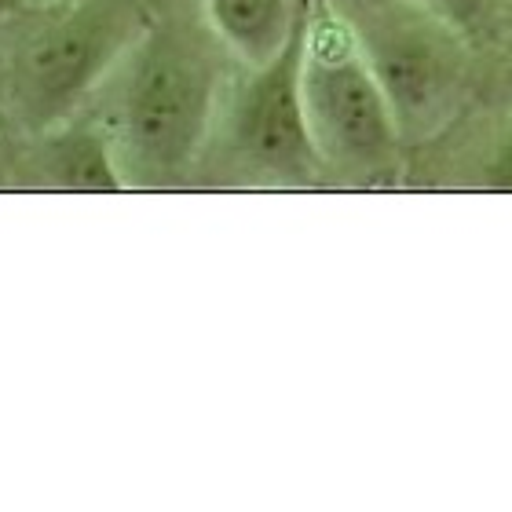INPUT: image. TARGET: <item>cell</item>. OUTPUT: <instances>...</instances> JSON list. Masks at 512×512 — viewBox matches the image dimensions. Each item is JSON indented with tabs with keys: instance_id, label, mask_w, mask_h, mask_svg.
Instances as JSON below:
<instances>
[{
	"instance_id": "cell-12",
	"label": "cell",
	"mask_w": 512,
	"mask_h": 512,
	"mask_svg": "<svg viewBox=\"0 0 512 512\" xmlns=\"http://www.w3.org/2000/svg\"><path fill=\"white\" fill-rule=\"evenodd\" d=\"M0 169H8V143H4V128H0Z\"/></svg>"
},
{
	"instance_id": "cell-7",
	"label": "cell",
	"mask_w": 512,
	"mask_h": 512,
	"mask_svg": "<svg viewBox=\"0 0 512 512\" xmlns=\"http://www.w3.org/2000/svg\"><path fill=\"white\" fill-rule=\"evenodd\" d=\"M205 26L238 66L275 63L297 37L308 0H202Z\"/></svg>"
},
{
	"instance_id": "cell-4",
	"label": "cell",
	"mask_w": 512,
	"mask_h": 512,
	"mask_svg": "<svg viewBox=\"0 0 512 512\" xmlns=\"http://www.w3.org/2000/svg\"><path fill=\"white\" fill-rule=\"evenodd\" d=\"M352 22L384 96L392 103L403 143H428L461 114L472 85L465 33L421 0H333Z\"/></svg>"
},
{
	"instance_id": "cell-1",
	"label": "cell",
	"mask_w": 512,
	"mask_h": 512,
	"mask_svg": "<svg viewBox=\"0 0 512 512\" xmlns=\"http://www.w3.org/2000/svg\"><path fill=\"white\" fill-rule=\"evenodd\" d=\"M213 44L180 26L150 22L99 88L107 110L96 121L114 143L128 191L183 180L209 150L224 99Z\"/></svg>"
},
{
	"instance_id": "cell-3",
	"label": "cell",
	"mask_w": 512,
	"mask_h": 512,
	"mask_svg": "<svg viewBox=\"0 0 512 512\" xmlns=\"http://www.w3.org/2000/svg\"><path fill=\"white\" fill-rule=\"evenodd\" d=\"M300 96L311 143L326 169L384 180L403 161V132L352 22L333 0H308Z\"/></svg>"
},
{
	"instance_id": "cell-11",
	"label": "cell",
	"mask_w": 512,
	"mask_h": 512,
	"mask_svg": "<svg viewBox=\"0 0 512 512\" xmlns=\"http://www.w3.org/2000/svg\"><path fill=\"white\" fill-rule=\"evenodd\" d=\"M30 8H59V4H70V0H26Z\"/></svg>"
},
{
	"instance_id": "cell-9",
	"label": "cell",
	"mask_w": 512,
	"mask_h": 512,
	"mask_svg": "<svg viewBox=\"0 0 512 512\" xmlns=\"http://www.w3.org/2000/svg\"><path fill=\"white\" fill-rule=\"evenodd\" d=\"M421 4L443 22H450L454 30H461L465 37L480 30L494 11V0H421Z\"/></svg>"
},
{
	"instance_id": "cell-2",
	"label": "cell",
	"mask_w": 512,
	"mask_h": 512,
	"mask_svg": "<svg viewBox=\"0 0 512 512\" xmlns=\"http://www.w3.org/2000/svg\"><path fill=\"white\" fill-rule=\"evenodd\" d=\"M150 22L143 0H70L37 8V22L8 48L4 103L30 136L77 118Z\"/></svg>"
},
{
	"instance_id": "cell-10",
	"label": "cell",
	"mask_w": 512,
	"mask_h": 512,
	"mask_svg": "<svg viewBox=\"0 0 512 512\" xmlns=\"http://www.w3.org/2000/svg\"><path fill=\"white\" fill-rule=\"evenodd\" d=\"M22 11H30V4H26V0H0V37L8 33L11 22H19Z\"/></svg>"
},
{
	"instance_id": "cell-6",
	"label": "cell",
	"mask_w": 512,
	"mask_h": 512,
	"mask_svg": "<svg viewBox=\"0 0 512 512\" xmlns=\"http://www.w3.org/2000/svg\"><path fill=\"white\" fill-rule=\"evenodd\" d=\"M33 143L22 154V172H30L37 187L66 194H125L118 154L107 128L96 118H70L44 132H33Z\"/></svg>"
},
{
	"instance_id": "cell-8",
	"label": "cell",
	"mask_w": 512,
	"mask_h": 512,
	"mask_svg": "<svg viewBox=\"0 0 512 512\" xmlns=\"http://www.w3.org/2000/svg\"><path fill=\"white\" fill-rule=\"evenodd\" d=\"M483 191L512 194V110L502 121V128L494 132V143L483 161Z\"/></svg>"
},
{
	"instance_id": "cell-5",
	"label": "cell",
	"mask_w": 512,
	"mask_h": 512,
	"mask_svg": "<svg viewBox=\"0 0 512 512\" xmlns=\"http://www.w3.org/2000/svg\"><path fill=\"white\" fill-rule=\"evenodd\" d=\"M300 48H304V22L275 63L256 70L242 66V81L235 88H224L209 143L224 139V154L249 180L308 183L326 169L304 118Z\"/></svg>"
},
{
	"instance_id": "cell-13",
	"label": "cell",
	"mask_w": 512,
	"mask_h": 512,
	"mask_svg": "<svg viewBox=\"0 0 512 512\" xmlns=\"http://www.w3.org/2000/svg\"><path fill=\"white\" fill-rule=\"evenodd\" d=\"M509 96H512V70H509Z\"/></svg>"
}]
</instances>
